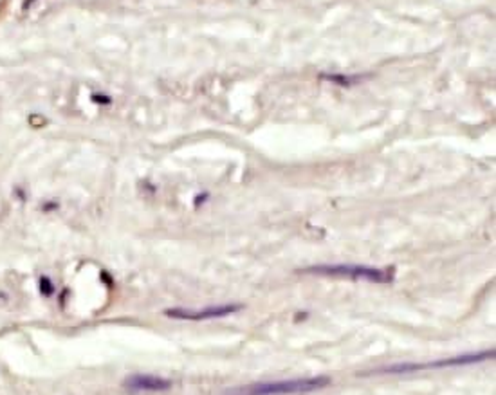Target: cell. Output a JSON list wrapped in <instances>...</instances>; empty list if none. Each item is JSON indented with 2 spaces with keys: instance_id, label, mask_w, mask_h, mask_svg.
Masks as SVG:
<instances>
[{
  "instance_id": "1",
  "label": "cell",
  "mask_w": 496,
  "mask_h": 395,
  "mask_svg": "<svg viewBox=\"0 0 496 395\" xmlns=\"http://www.w3.org/2000/svg\"><path fill=\"white\" fill-rule=\"evenodd\" d=\"M332 379L328 375H312V377H294L280 379V381L255 382L247 386H238L229 390L226 395H298L316 391L330 384Z\"/></svg>"
},
{
  "instance_id": "2",
  "label": "cell",
  "mask_w": 496,
  "mask_h": 395,
  "mask_svg": "<svg viewBox=\"0 0 496 395\" xmlns=\"http://www.w3.org/2000/svg\"><path fill=\"white\" fill-rule=\"evenodd\" d=\"M307 273H316V275L327 276H341V278H350L356 282H370V284H392L395 280V269L393 267H370V266H358V264H334V266H316L309 267Z\"/></svg>"
},
{
  "instance_id": "3",
  "label": "cell",
  "mask_w": 496,
  "mask_h": 395,
  "mask_svg": "<svg viewBox=\"0 0 496 395\" xmlns=\"http://www.w3.org/2000/svg\"><path fill=\"white\" fill-rule=\"evenodd\" d=\"M494 356V350H485L480 354H469V356H458V357H449V359L442 361H430V363H401V365H392L386 368L377 370L376 374H406V372H417V370L424 368H442V366H460V365H475L480 361H485L489 357Z\"/></svg>"
},
{
  "instance_id": "4",
  "label": "cell",
  "mask_w": 496,
  "mask_h": 395,
  "mask_svg": "<svg viewBox=\"0 0 496 395\" xmlns=\"http://www.w3.org/2000/svg\"><path fill=\"white\" fill-rule=\"evenodd\" d=\"M244 309L242 303H222V305H209L206 309H166L164 316L173 319H182V321H204V319L226 318L229 314H235Z\"/></svg>"
},
{
  "instance_id": "5",
  "label": "cell",
  "mask_w": 496,
  "mask_h": 395,
  "mask_svg": "<svg viewBox=\"0 0 496 395\" xmlns=\"http://www.w3.org/2000/svg\"><path fill=\"white\" fill-rule=\"evenodd\" d=\"M125 388L137 393L147 391H166L173 386V382L166 377H161L156 374H132L125 379Z\"/></svg>"
},
{
  "instance_id": "6",
  "label": "cell",
  "mask_w": 496,
  "mask_h": 395,
  "mask_svg": "<svg viewBox=\"0 0 496 395\" xmlns=\"http://www.w3.org/2000/svg\"><path fill=\"white\" fill-rule=\"evenodd\" d=\"M38 289H40V294H42L43 298H51L52 294L56 292V287H54V284H52L51 278H47V276H42V278H40Z\"/></svg>"
}]
</instances>
